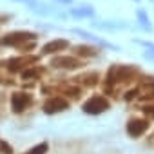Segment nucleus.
Listing matches in <instances>:
<instances>
[{
  "label": "nucleus",
  "instance_id": "1",
  "mask_svg": "<svg viewBox=\"0 0 154 154\" xmlns=\"http://www.w3.org/2000/svg\"><path fill=\"white\" fill-rule=\"evenodd\" d=\"M45 149H47V145L44 143V145H40V147H35L29 154H44V152H45Z\"/></svg>",
  "mask_w": 154,
  "mask_h": 154
}]
</instances>
